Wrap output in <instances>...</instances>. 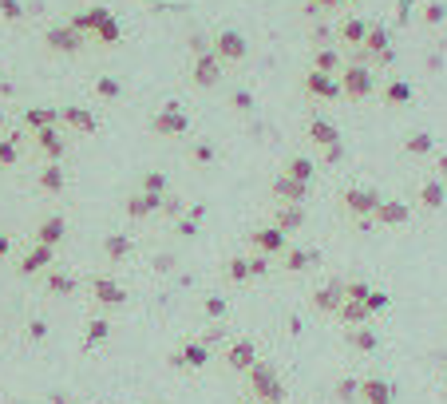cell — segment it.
Listing matches in <instances>:
<instances>
[{
    "label": "cell",
    "instance_id": "1",
    "mask_svg": "<svg viewBox=\"0 0 447 404\" xmlns=\"http://www.w3.org/2000/svg\"><path fill=\"white\" fill-rule=\"evenodd\" d=\"M368 396H372L376 404H388V388L384 384H368Z\"/></svg>",
    "mask_w": 447,
    "mask_h": 404
}]
</instances>
